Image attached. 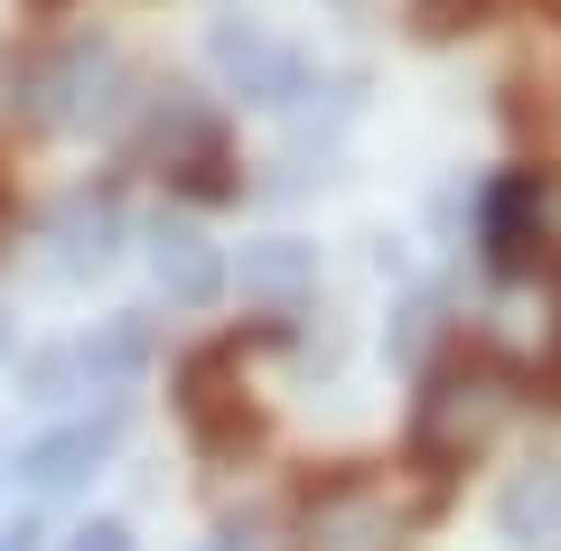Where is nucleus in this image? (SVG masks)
Instances as JSON below:
<instances>
[{"mask_svg": "<svg viewBox=\"0 0 561 551\" xmlns=\"http://www.w3.org/2000/svg\"><path fill=\"white\" fill-rule=\"evenodd\" d=\"M496 421H505V383L486 375H440L431 393H421V431H412V449L421 458H468V449H486L496 439Z\"/></svg>", "mask_w": 561, "mask_h": 551, "instance_id": "f257e3e1", "label": "nucleus"}, {"mask_svg": "<svg viewBox=\"0 0 561 551\" xmlns=\"http://www.w3.org/2000/svg\"><path fill=\"white\" fill-rule=\"evenodd\" d=\"M122 94V57L113 47H66V57H47L38 76H28V122H57V131H76V122H103Z\"/></svg>", "mask_w": 561, "mask_h": 551, "instance_id": "f03ea898", "label": "nucleus"}, {"mask_svg": "<svg viewBox=\"0 0 561 551\" xmlns=\"http://www.w3.org/2000/svg\"><path fill=\"white\" fill-rule=\"evenodd\" d=\"M140 355H150V336H140V328L76 336V346H57V355H38V365H28V393H38V402H66V393H122V383L140 375Z\"/></svg>", "mask_w": 561, "mask_h": 551, "instance_id": "7ed1b4c3", "label": "nucleus"}, {"mask_svg": "<svg viewBox=\"0 0 561 551\" xmlns=\"http://www.w3.org/2000/svg\"><path fill=\"white\" fill-rule=\"evenodd\" d=\"M113 439H122V412H113V402L84 412V421H57L47 439H28V449H20V486H28V495H76L84 477L113 458Z\"/></svg>", "mask_w": 561, "mask_h": 551, "instance_id": "20e7f679", "label": "nucleus"}, {"mask_svg": "<svg viewBox=\"0 0 561 551\" xmlns=\"http://www.w3.org/2000/svg\"><path fill=\"white\" fill-rule=\"evenodd\" d=\"M300 542L309 551H402V514H393V495L383 486H328L319 505L300 514Z\"/></svg>", "mask_w": 561, "mask_h": 551, "instance_id": "39448f33", "label": "nucleus"}, {"mask_svg": "<svg viewBox=\"0 0 561 551\" xmlns=\"http://www.w3.org/2000/svg\"><path fill=\"white\" fill-rule=\"evenodd\" d=\"M113 234H122V206H113V197H66L57 225H47V243H57V253H47V272H57V280L103 272V262H113Z\"/></svg>", "mask_w": 561, "mask_h": 551, "instance_id": "423d86ee", "label": "nucleus"}, {"mask_svg": "<svg viewBox=\"0 0 561 551\" xmlns=\"http://www.w3.org/2000/svg\"><path fill=\"white\" fill-rule=\"evenodd\" d=\"M216 66H225V84H243L253 103H290L300 94V57L280 38H262V28H216Z\"/></svg>", "mask_w": 561, "mask_h": 551, "instance_id": "0eeeda50", "label": "nucleus"}, {"mask_svg": "<svg viewBox=\"0 0 561 551\" xmlns=\"http://www.w3.org/2000/svg\"><path fill=\"white\" fill-rule=\"evenodd\" d=\"M150 280H160L179 309H197V299H216V290H225V262H216V243H206V234H187V225H160V234H150Z\"/></svg>", "mask_w": 561, "mask_h": 551, "instance_id": "6e6552de", "label": "nucleus"}, {"mask_svg": "<svg viewBox=\"0 0 561 551\" xmlns=\"http://www.w3.org/2000/svg\"><path fill=\"white\" fill-rule=\"evenodd\" d=\"M496 524L515 532V542H542V532H561V458H542V468H524L515 486L496 495Z\"/></svg>", "mask_w": 561, "mask_h": 551, "instance_id": "1a4fd4ad", "label": "nucleus"}, {"mask_svg": "<svg viewBox=\"0 0 561 551\" xmlns=\"http://www.w3.org/2000/svg\"><path fill=\"white\" fill-rule=\"evenodd\" d=\"M243 290L300 299L309 290V253H300V243H253V253H243Z\"/></svg>", "mask_w": 561, "mask_h": 551, "instance_id": "9d476101", "label": "nucleus"}, {"mask_svg": "<svg viewBox=\"0 0 561 551\" xmlns=\"http://www.w3.org/2000/svg\"><path fill=\"white\" fill-rule=\"evenodd\" d=\"M534 262H561V177H534Z\"/></svg>", "mask_w": 561, "mask_h": 551, "instance_id": "9b49d317", "label": "nucleus"}, {"mask_svg": "<svg viewBox=\"0 0 561 551\" xmlns=\"http://www.w3.org/2000/svg\"><path fill=\"white\" fill-rule=\"evenodd\" d=\"M66 551H131V532H122V524H84Z\"/></svg>", "mask_w": 561, "mask_h": 551, "instance_id": "f8f14e48", "label": "nucleus"}, {"mask_svg": "<svg viewBox=\"0 0 561 551\" xmlns=\"http://www.w3.org/2000/svg\"><path fill=\"white\" fill-rule=\"evenodd\" d=\"M0 551H38V524H10V532H0Z\"/></svg>", "mask_w": 561, "mask_h": 551, "instance_id": "ddd939ff", "label": "nucleus"}, {"mask_svg": "<svg viewBox=\"0 0 561 551\" xmlns=\"http://www.w3.org/2000/svg\"><path fill=\"white\" fill-rule=\"evenodd\" d=\"M197 551H253V542H243V532H216V542H197Z\"/></svg>", "mask_w": 561, "mask_h": 551, "instance_id": "4468645a", "label": "nucleus"}, {"mask_svg": "<svg viewBox=\"0 0 561 551\" xmlns=\"http://www.w3.org/2000/svg\"><path fill=\"white\" fill-rule=\"evenodd\" d=\"M0 355H10V318H0Z\"/></svg>", "mask_w": 561, "mask_h": 551, "instance_id": "2eb2a0df", "label": "nucleus"}]
</instances>
